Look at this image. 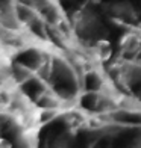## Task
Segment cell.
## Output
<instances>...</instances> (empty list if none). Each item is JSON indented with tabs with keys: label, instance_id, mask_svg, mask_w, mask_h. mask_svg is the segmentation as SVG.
I'll return each instance as SVG.
<instances>
[{
	"label": "cell",
	"instance_id": "2",
	"mask_svg": "<svg viewBox=\"0 0 141 148\" xmlns=\"http://www.w3.org/2000/svg\"><path fill=\"white\" fill-rule=\"evenodd\" d=\"M108 12L114 20L122 21V23H135L137 18H138V14H137L135 8H133L132 3H129V2L111 3Z\"/></svg>",
	"mask_w": 141,
	"mask_h": 148
},
{
	"label": "cell",
	"instance_id": "1",
	"mask_svg": "<svg viewBox=\"0 0 141 148\" xmlns=\"http://www.w3.org/2000/svg\"><path fill=\"white\" fill-rule=\"evenodd\" d=\"M75 29L82 36L90 38L93 35H96V32L100 29V21L94 12L79 11L75 14Z\"/></svg>",
	"mask_w": 141,
	"mask_h": 148
},
{
	"label": "cell",
	"instance_id": "3",
	"mask_svg": "<svg viewBox=\"0 0 141 148\" xmlns=\"http://www.w3.org/2000/svg\"><path fill=\"white\" fill-rule=\"evenodd\" d=\"M120 50L123 55L137 56L141 53V29H133L124 33L120 39Z\"/></svg>",
	"mask_w": 141,
	"mask_h": 148
},
{
	"label": "cell",
	"instance_id": "4",
	"mask_svg": "<svg viewBox=\"0 0 141 148\" xmlns=\"http://www.w3.org/2000/svg\"><path fill=\"white\" fill-rule=\"evenodd\" d=\"M93 55L100 62H106L112 56V45L108 39H97L93 45Z\"/></svg>",
	"mask_w": 141,
	"mask_h": 148
}]
</instances>
